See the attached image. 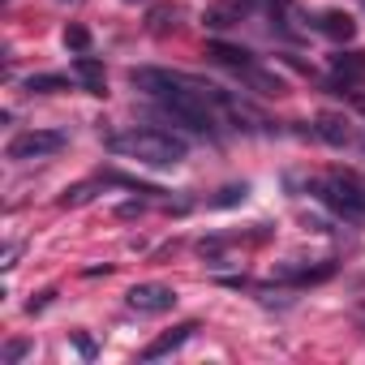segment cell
Instances as JSON below:
<instances>
[{
	"label": "cell",
	"instance_id": "obj_7",
	"mask_svg": "<svg viewBox=\"0 0 365 365\" xmlns=\"http://www.w3.org/2000/svg\"><path fill=\"white\" fill-rule=\"evenodd\" d=\"M314 31L327 35V39H335V43H348V39L356 35V22H352V14H344V9H322V14L314 18Z\"/></svg>",
	"mask_w": 365,
	"mask_h": 365
},
{
	"label": "cell",
	"instance_id": "obj_25",
	"mask_svg": "<svg viewBox=\"0 0 365 365\" xmlns=\"http://www.w3.org/2000/svg\"><path fill=\"white\" fill-rule=\"evenodd\" d=\"M125 5H142V0H125Z\"/></svg>",
	"mask_w": 365,
	"mask_h": 365
},
{
	"label": "cell",
	"instance_id": "obj_8",
	"mask_svg": "<svg viewBox=\"0 0 365 365\" xmlns=\"http://www.w3.org/2000/svg\"><path fill=\"white\" fill-rule=\"evenodd\" d=\"M73 78L82 82V91H86V95H108L103 61H95V56H86V52H78V61H73Z\"/></svg>",
	"mask_w": 365,
	"mask_h": 365
},
{
	"label": "cell",
	"instance_id": "obj_16",
	"mask_svg": "<svg viewBox=\"0 0 365 365\" xmlns=\"http://www.w3.org/2000/svg\"><path fill=\"white\" fill-rule=\"evenodd\" d=\"M99 190H103V176H99V180H82V185H73V190L61 194V207H86Z\"/></svg>",
	"mask_w": 365,
	"mask_h": 365
},
{
	"label": "cell",
	"instance_id": "obj_10",
	"mask_svg": "<svg viewBox=\"0 0 365 365\" xmlns=\"http://www.w3.org/2000/svg\"><path fill=\"white\" fill-rule=\"evenodd\" d=\"M180 18H185V9L172 5V0H168V5H150V9H146V31H150L155 39H163V35H172V31L180 26Z\"/></svg>",
	"mask_w": 365,
	"mask_h": 365
},
{
	"label": "cell",
	"instance_id": "obj_20",
	"mask_svg": "<svg viewBox=\"0 0 365 365\" xmlns=\"http://www.w3.org/2000/svg\"><path fill=\"white\" fill-rule=\"evenodd\" d=\"M241 198H245V185H232V190H224L211 207H232V202H241Z\"/></svg>",
	"mask_w": 365,
	"mask_h": 365
},
{
	"label": "cell",
	"instance_id": "obj_17",
	"mask_svg": "<svg viewBox=\"0 0 365 365\" xmlns=\"http://www.w3.org/2000/svg\"><path fill=\"white\" fill-rule=\"evenodd\" d=\"M31 352H35V344H31V339H14V344L0 348V365H18V361H26Z\"/></svg>",
	"mask_w": 365,
	"mask_h": 365
},
{
	"label": "cell",
	"instance_id": "obj_4",
	"mask_svg": "<svg viewBox=\"0 0 365 365\" xmlns=\"http://www.w3.org/2000/svg\"><path fill=\"white\" fill-rule=\"evenodd\" d=\"M69 146V133L65 129H26V133H14L9 146H5V159L14 163H35V159H52Z\"/></svg>",
	"mask_w": 365,
	"mask_h": 365
},
{
	"label": "cell",
	"instance_id": "obj_19",
	"mask_svg": "<svg viewBox=\"0 0 365 365\" xmlns=\"http://www.w3.org/2000/svg\"><path fill=\"white\" fill-rule=\"evenodd\" d=\"M232 18H237L232 9H211V14H207V22H211L215 31H228V26H232Z\"/></svg>",
	"mask_w": 365,
	"mask_h": 365
},
{
	"label": "cell",
	"instance_id": "obj_5",
	"mask_svg": "<svg viewBox=\"0 0 365 365\" xmlns=\"http://www.w3.org/2000/svg\"><path fill=\"white\" fill-rule=\"evenodd\" d=\"M125 305H129L133 314H168V309L176 305V292H172L168 284H133V288L125 292Z\"/></svg>",
	"mask_w": 365,
	"mask_h": 365
},
{
	"label": "cell",
	"instance_id": "obj_18",
	"mask_svg": "<svg viewBox=\"0 0 365 365\" xmlns=\"http://www.w3.org/2000/svg\"><path fill=\"white\" fill-rule=\"evenodd\" d=\"M65 48L86 52V48H91V31H86V26H65Z\"/></svg>",
	"mask_w": 365,
	"mask_h": 365
},
{
	"label": "cell",
	"instance_id": "obj_6",
	"mask_svg": "<svg viewBox=\"0 0 365 365\" xmlns=\"http://www.w3.org/2000/svg\"><path fill=\"white\" fill-rule=\"evenodd\" d=\"M194 331H198V322H180V327L163 331L159 339H150V344L142 348V361H159V356H168V352H176V348H185V344L194 339Z\"/></svg>",
	"mask_w": 365,
	"mask_h": 365
},
{
	"label": "cell",
	"instance_id": "obj_23",
	"mask_svg": "<svg viewBox=\"0 0 365 365\" xmlns=\"http://www.w3.org/2000/svg\"><path fill=\"white\" fill-rule=\"evenodd\" d=\"M61 5H82V0H61Z\"/></svg>",
	"mask_w": 365,
	"mask_h": 365
},
{
	"label": "cell",
	"instance_id": "obj_21",
	"mask_svg": "<svg viewBox=\"0 0 365 365\" xmlns=\"http://www.w3.org/2000/svg\"><path fill=\"white\" fill-rule=\"evenodd\" d=\"M142 211H146V202H125V207H116V215H120V220H138Z\"/></svg>",
	"mask_w": 365,
	"mask_h": 365
},
{
	"label": "cell",
	"instance_id": "obj_15",
	"mask_svg": "<svg viewBox=\"0 0 365 365\" xmlns=\"http://www.w3.org/2000/svg\"><path fill=\"white\" fill-rule=\"evenodd\" d=\"M22 86H26V95H56V91L69 86V78H61V73H31Z\"/></svg>",
	"mask_w": 365,
	"mask_h": 365
},
{
	"label": "cell",
	"instance_id": "obj_22",
	"mask_svg": "<svg viewBox=\"0 0 365 365\" xmlns=\"http://www.w3.org/2000/svg\"><path fill=\"white\" fill-rule=\"evenodd\" d=\"M356 322H361V327H365V305H361V309H356Z\"/></svg>",
	"mask_w": 365,
	"mask_h": 365
},
{
	"label": "cell",
	"instance_id": "obj_3",
	"mask_svg": "<svg viewBox=\"0 0 365 365\" xmlns=\"http://www.w3.org/2000/svg\"><path fill=\"white\" fill-rule=\"evenodd\" d=\"M309 194L339 220L348 224H365V180H356L352 172H331V176H314Z\"/></svg>",
	"mask_w": 365,
	"mask_h": 365
},
{
	"label": "cell",
	"instance_id": "obj_14",
	"mask_svg": "<svg viewBox=\"0 0 365 365\" xmlns=\"http://www.w3.org/2000/svg\"><path fill=\"white\" fill-rule=\"evenodd\" d=\"M207 56H211V61H220V65H232V69H245V65H254V56H250L245 48H237V43H224V39H211V43H207Z\"/></svg>",
	"mask_w": 365,
	"mask_h": 365
},
{
	"label": "cell",
	"instance_id": "obj_2",
	"mask_svg": "<svg viewBox=\"0 0 365 365\" xmlns=\"http://www.w3.org/2000/svg\"><path fill=\"white\" fill-rule=\"evenodd\" d=\"M108 146H112L116 155H125V159L146 163V168H176L180 159L190 155L185 138H180V133H168V129H129V133L112 138Z\"/></svg>",
	"mask_w": 365,
	"mask_h": 365
},
{
	"label": "cell",
	"instance_id": "obj_9",
	"mask_svg": "<svg viewBox=\"0 0 365 365\" xmlns=\"http://www.w3.org/2000/svg\"><path fill=\"white\" fill-rule=\"evenodd\" d=\"M314 133H318L327 146H352V129H348V120L335 116V112H318V116H314Z\"/></svg>",
	"mask_w": 365,
	"mask_h": 365
},
{
	"label": "cell",
	"instance_id": "obj_11",
	"mask_svg": "<svg viewBox=\"0 0 365 365\" xmlns=\"http://www.w3.org/2000/svg\"><path fill=\"white\" fill-rule=\"evenodd\" d=\"M237 78H241L245 86H254L258 95H284V91H288V86H284V78H275V73H267V69H258V65L237 69Z\"/></svg>",
	"mask_w": 365,
	"mask_h": 365
},
{
	"label": "cell",
	"instance_id": "obj_1",
	"mask_svg": "<svg viewBox=\"0 0 365 365\" xmlns=\"http://www.w3.org/2000/svg\"><path fill=\"white\" fill-rule=\"evenodd\" d=\"M129 86L146 99H155L176 125H185L194 133H215L220 116H215V86L211 82H198V78H185V73H168V69H133L129 73Z\"/></svg>",
	"mask_w": 365,
	"mask_h": 365
},
{
	"label": "cell",
	"instance_id": "obj_24",
	"mask_svg": "<svg viewBox=\"0 0 365 365\" xmlns=\"http://www.w3.org/2000/svg\"><path fill=\"white\" fill-rule=\"evenodd\" d=\"M356 108H361V112H365V99H356Z\"/></svg>",
	"mask_w": 365,
	"mask_h": 365
},
{
	"label": "cell",
	"instance_id": "obj_12",
	"mask_svg": "<svg viewBox=\"0 0 365 365\" xmlns=\"http://www.w3.org/2000/svg\"><path fill=\"white\" fill-rule=\"evenodd\" d=\"M331 275H335L331 262H322V267H275V279H284V284H322Z\"/></svg>",
	"mask_w": 365,
	"mask_h": 365
},
{
	"label": "cell",
	"instance_id": "obj_13",
	"mask_svg": "<svg viewBox=\"0 0 365 365\" xmlns=\"http://www.w3.org/2000/svg\"><path fill=\"white\" fill-rule=\"evenodd\" d=\"M331 69H335V78H344V86H352L365 78V52H335Z\"/></svg>",
	"mask_w": 365,
	"mask_h": 365
}]
</instances>
